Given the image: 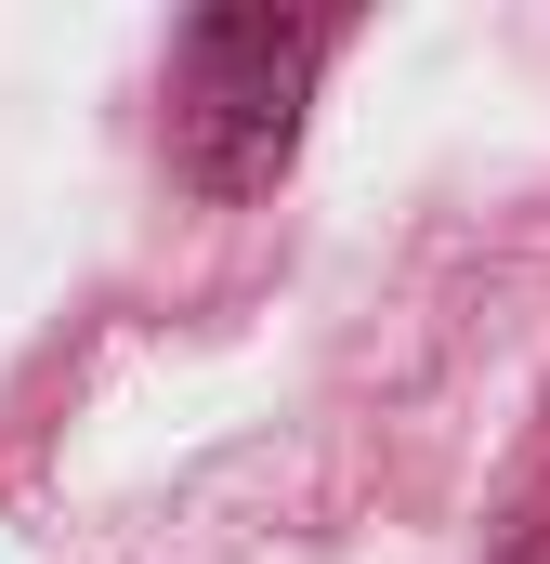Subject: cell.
<instances>
[{
	"mask_svg": "<svg viewBox=\"0 0 550 564\" xmlns=\"http://www.w3.org/2000/svg\"><path fill=\"white\" fill-rule=\"evenodd\" d=\"M315 66H328V26H315V13H263V0L197 13V26H184V66H170L184 184H197V197H263L275 171L301 158Z\"/></svg>",
	"mask_w": 550,
	"mask_h": 564,
	"instance_id": "1",
	"label": "cell"
}]
</instances>
